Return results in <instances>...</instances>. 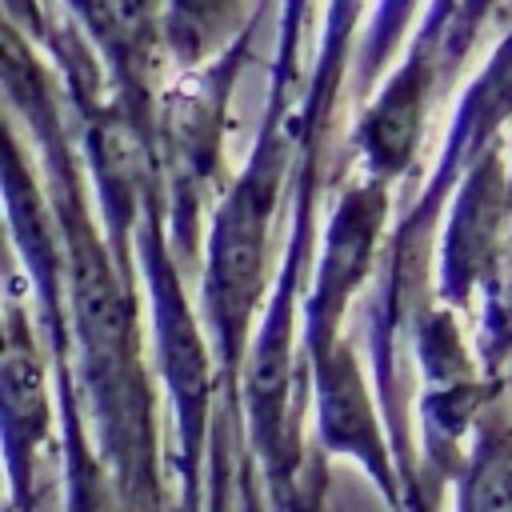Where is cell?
<instances>
[{
    "instance_id": "cell-4",
    "label": "cell",
    "mask_w": 512,
    "mask_h": 512,
    "mask_svg": "<svg viewBox=\"0 0 512 512\" xmlns=\"http://www.w3.org/2000/svg\"><path fill=\"white\" fill-rule=\"evenodd\" d=\"M80 4L88 8L92 28L116 48H132L148 32V0H80Z\"/></svg>"
},
{
    "instance_id": "cell-1",
    "label": "cell",
    "mask_w": 512,
    "mask_h": 512,
    "mask_svg": "<svg viewBox=\"0 0 512 512\" xmlns=\"http://www.w3.org/2000/svg\"><path fill=\"white\" fill-rule=\"evenodd\" d=\"M272 204H276V164H252L248 176L232 188L228 204L220 208L212 236V276H208L220 324L240 328L260 292Z\"/></svg>"
},
{
    "instance_id": "cell-2",
    "label": "cell",
    "mask_w": 512,
    "mask_h": 512,
    "mask_svg": "<svg viewBox=\"0 0 512 512\" xmlns=\"http://www.w3.org/2000/svg\"><path fill=\"white\" fill-rule=\"evenodd\" d=\"M420 96L424 88L416 84V76H400L392 92L368 112L360 136L380 172H400L408 164L416 132H420Z\"/></svg>"
},
{
    "instance_id": "cell-3",
    "label": "cell",
    "mask_w": 512,
    "mask_h": 512,
    "mask_svg": "<svg viewBox=\"0 0 512 512\" xmlns=\"http://www.w3.org/2000/svg\"><path fill=\"white\" fill-rule=\"evenodd\" d=\"M464 512H512V444H488L464 488Z\"/></svg>"
}]
</instances>
